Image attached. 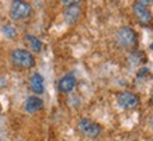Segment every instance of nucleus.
<instances>
[{"label":"nucleus","mask_w":153,"mask_h":141,"mask_svg":"<svg viewBox=\"0 0 153 141\" xmlns=\"http://www.w3.org/2000/svg\"><path fill=\"white\" fill-rule=\"evenodd\" d=\"M10 63L19 70H30L35 66V57L27 49H13L10 53Z\"/></svg>","instance_id":"f257e3e1"},{"label":"nucleus","mask_w":153,"mask_h":141,"mask_svg":"<svg viewBox=\"0 0 153 141\" xmlns=\"http://www.w3.org/2000/svg\"><path fill=\"white\" fill-rule=\"evenodd\" d=\"M33 13V7L28 1L23 0H14L10 6V18L13 21H23L27 20Z\"/></svg>","instance_id":"f03ea898"},{"label":"nucleus","mask_w":153,"mask_h":141,"mask_svg":"<svg viewBox=\"0 0 153 141\" xmlns=\"http://www.w3.org/2000/svg\"><path fill=\"white\" fill-rule=\"evenodd\" d=\"M115 38L117 43L121 48H125V49H132L138 43V35L131 27H121L117 31Z\"/></svg>","instance_id":"7ed1b4c3"},{"label":"nucleus","mask_w":153,"mask_h":141,"mask_svg":"<svg viewBox=\"0 0 153 141\" xmlns=\"http://www.w3.org/2000/svg\"><path fill=\"white\" fill-rule=\"evenodd\" d=\"M77 130H79L84 137H88V138H96V137L100 136L101 133V126L96 123L94 120H90L87 117L80 119L77 122Z\"/></svg>","instance_id":"20e7f679"},{"label":"nucleus","mask_w":153,"mask_h":141,"mask_svg":"<svg viewBox=\"0 0 153 141\" xmlns=\"http://www.w3.org/2000/svg\"><path fill=\"white\" fill-rule=\"evenodd\" d=\"M134 15L135 18L138 20V23L142 24V25H149L152 23L153 15L150 13V10L145 6V1H135L134 3Z\"/></svg>","instance_id":"39448f33"},{"label":"nucleus","mask_w":153,"mask_h":141,"mask_svg":"<svg viewBox=\"0 0 153 141\" xmlns=\"http://www.w3.org/2000/svg\"><path fill=\"white\" fill-rule=\"evenodd\" d=\"M63 4H68L63 13L65 21L69 25H73L79 21L80 15H82V7H80L79 1H63Z\"/></svg>","instance_id":"423d86ee"},{"label":"nucleus","mask_w":153,"mask_h":141,"mask_svg":"<svg viewBox=\"0 0 153 141\" xmlns=\"http://www.w3.org/2000/svg\"><path fill=\"white\" fill-rule=\"evenodd\" d=\"M117 102L120 105L122 109H135L139 106V98L135 95L134 92H129V91H122L117 95Z\"/></svg>","instance_id":"0eeeda50"},{"label":"nucleus","mask_w":153,"mask_h":141,"mask_svg":"<svg viewBox=\"0 0 153 141\" xmlns=\"http://www.w3.org/2000/svg\"><path fill=\"white\" fill-rule=\"evenodd\" d=\"M76 84H77V80L74 77V74L68 73L63 77L59 78V81H58V91L62 92V94H69V92H72L74 90Z\"/></svg>","instance_id":"6e6552de"},{"label":"nucleus","mask_w":153,"mask_h":141,"mask_svg":"<svg viewBox=\"0 0 153 141\" xmlns=\"http://www.w3.org/2000/svg\"><path fill=\"white\" fill-rule=\"evenodd\" d=\"M44 108V101L37 95H31L25 99V104H24V109L28 113H35V112H39V110Z\"/></svg>","instance_id":"1a4fd4ad"},{"label":"nucleus","mask_w":153,"mask_h":141,"mask_svg":"<svg viewBox=\"0 0 153 141\" xmlns=\"http://www.w3.org/2000/svg\"><path fill=\"white\" fill-rule=\"evenodd\" d=\"M30 88L35 95H41L45 91V84H44V77L39 73H34L30 77Z\"/></svg>","instance_id":"9d476101"},{"label":"nucleus","mask_w":153,"mask_h":141,"mask_svg":"<svg viewBox=\"0 0 153 141\" xmlns=\"http://www.w3.org/2000/svg\"><path fill=\"white\" fill-rule=\"evenodd\" d=\"M24 39H25V42L28 43V46H30V49L33 50V52H35V53H39L42 50V42L39 38H37L35 35H31V34H27L25 37H24Z\"/></svg>","instance_id":"9b49d317"},{"label":"nucleus","mask_w":153,"mask_h":141,"mask_svg":"<svg viewBox=\"0 0 153 141\" xmlns=\"http://www.w3.org/2000/svg\"><path fill=\"white\" fill-rule=\"evenodd\" d=\"M1 31H3V34H4L7 38H10V39H14L16 35H17V31H16V28H14L11 24L3 25V27H1Z\"/></svg>","instance_id":"f8f14e48"},{"label":"nucleus","mask_w":153,"mask_h":141,"mask_svg":"<svg viewBox=\"0 0 153 141\" xmlns=\"http://www.w3.org/2000/svg\"><path fill=\"white\" fill-rule=\"evenodd\" d=\"M150 101H152V105H153V90H152V94H150Z\"/></svg>","instance_id":"ddd939ff"},{"label":"nucleus","mask_w":153,"mask_h":141,"mask_svg":"<svg viewBox=\"0 0 153 141\" xmlns=\"http://www.w3.org/2000/svg\"><path fill=\"white\" fill-rule=\"evenodd\" d=\"M17 141H23V140H17Z\"/></svg>","instance_id":"4468645a"},{"label":"nucleus","mask_w":153,"mask_h":141,"mask_svg":"<svg viewBox=\"0 0 153 141\" xmlns=\"http://www.w3.org/2000/svg\"><path fill=\"white\" fill-rule=\"evenodd\" d=\"M152 140H153V138H152Z\"/></svg>","instance_id":"2eb2a0df"}]
</instances>
